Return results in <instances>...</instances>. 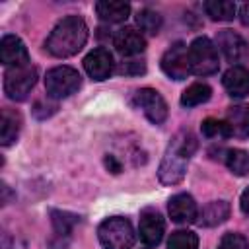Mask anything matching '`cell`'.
I'll return each instance as SVG.
<instances>
[{"mask_svg":"<svg viewBox=\"0 0 249 249\" xmlns=\"http://www.w3.org/2000/svg\"><path fill=\"white\" fill-rule=\"evenodd\" d=\"M86 41H88L86 21L78 16H66L49 33L45 41V49L56 58H66L76 54L86 45Z\"/></svg>","mask_w":249,"mask_h":249,"instance_id":"6da1fadb","label":"cell"},{"mask_svg":"<svg viewBox=\"0 0 249 249\" xmlns=\"http://www.w3.org/2000/svg\"><path fill=\"white\" fill-rule=\"evenodd\" d=\"M196 150V140L191 132H179L167 146L165 156L160 163L158 177L163 185H175L185 177L189 158Z\"/></svg>","mask_w":249,"mask_h":249,"instance_id":"7a4b0ae2","label":"cell"},{"mask_svg":"<svg viewBox=\"0 0 249 249\" xmlns=\"http://www.w3.org/2000/svg\"><path fill=\"white\" fill-rule=\"evenodd\" d=\"M97 237L103 249H130L134 245V230L126 218L113 216L101 222Z\"/></svg>","mask_w":249,"mask_h":249,"instance_id":"3957f363","label":"cell"},{"mask_svg":"<svg viewBox=\"0 0 249 249\" xmlns=\"http://www.w3.org/2000/svg\"><path fill=\"white\" fill-rule=\"evenodd\" d=\"M189 62H191V72L196 76H210L218 72L220 58L216 45L208 37H196L189 45Z\"/></svg>","mask_w":249,"mask_h":249,"instance_id":"277c9868","label":"cell"},{"mask_svg":"<svg viewBox=\"0 0 249 249\" xmlns=\"http://www.w3.org/2000/svg\"><path fill=\"white\" fill-rule=\"evenodd\" d=\"M80 84H82V78L78 70H74L72 66L51 68L45 76V89L53 99H62L72 95L74 91H78Z\"/></svg>","mask_w":249,"mask_h":249,"instance_id":"5b68a950","label":"cell"},{"mask_svg":"<svg viewBox=\"0 0 249 249\" xmlns=\"http://www.w3.org/2000/svg\"><path fill=\"white\" fill-rule=\"evenodd\" d=\"M37 82V68L27 64V66H18L10 68L4 76V91L10 99L14 101H23L29 91L33 89Z\"/></svg>","mask_w":249,"mask_h":249,"instance_id":"8992f818","label":"cell"},{"mask_svg":"<svg viewBox=\"0 0 249 249\" xmlns=\"http://www.w3.org/2000/svg\"><path fill=\"white\" fill-rule=\"evenodd\" d=\"M216 49L224 54L228 62L233 66H241V62L249 60V45L247 41L231 29H222L216 33Z\"/></svg>","mask_w":249,"mask_h":249,"instance_id":"52a82bcc","label":"cell"},{"mask_svg":"<svg viewBox=\"0 0 249 249\" xmlns=\"http://www.w3.org/2000/svg\"><path fill=\"white\" fill-rule=\"evenodd\" d=\"M161 70L173 80H185L191 74L189 47L185 43H173L161 56Z\"/></svg>","mask_w":249,"mask_h":249,"instance_id":"ba28073f","label":"cell"},{"mask_svg":"<svg viewBox=\"0 0 249 249\" xmlns=\"http://www.w3.org/2000/svg\"><path fill=\"white\" fill-rule=\"evenodd\" d=\"M134 101L144 111V115L148 117L150 123L161 124L167 119V103L156 89H152V88L138 89L136 95H134Z\"/></svg>","mask_w":249,"mask_h":249,"instance_id":"9c48e42d","label":"cell"},{"mask_svg":"<svg viewBox=\"0 0 249 249\" xmlns=\"http://www.w3.org/2000/svg\"><path fill=\"white\" fill-rule=\"evenodd\" d=\"M0 58L10 68L31 64L27 47L23 45V41L18 35H4L2 37V41H0Z\"/></svg>","mask_w":249,"mask_h":249,"instance_id":"30bf717a","label":"cell"},{"mask_svg":"<svg viewBox=\"0 0 249 249\" xmlns=\"http://www.w3.org/2000/svg\"><path fill=\"white\" fill-rule=\"evenodd\" d=\"M163 231H165V224H163L161 214L158 210H154V208L142 210L140 224H138L140 239L146 245H158L161 241V237H163Z\"/></svg>","mask_w":249,"mask_h":249,"instance_id":"8fae6325","label":"cell"},{"mask_svg":"<svg viewBox=\"0 0 249 249\" xmlns=\"http://www.w3.org/2000/svg\"><path fill=\"white\" fill-rule=\"evenodd\" d=\"M84 68L86 72L89 74V78L101 82V80H107L113 72V56L107 49L99 47V49H93L86 54L84 58Z\"/></svg>","mask_w":249,"mask_h":249,"instance_id":"7c38bea8","label":"cell"},{"mask_svg":"<svg viewBox=\"0 0 249 249\" xmlns=\"http://www.w3.org/2000/svg\"><path fill=\"white\" fill-rule=\"evenodd\" d=\"M167 212H169L171 220L177 222V224H191L198 216L196 202L187 193H179V195L171 196L169 198V204H167Z\"/></svg>","mask_w":249,"mask_h":249,"instance_id":"4fadbf2b","label":"cell"},{"mask_svg":"<svg viewBox=\"0 0 249 249\" xmlns=\"http://www.w3.org/2000/svg\"><path fill=\"white\" fill-rule=\"evenodd\" d=\"M113 45L123 56H134V54H140L146 49V39L134 27H123L115 33Z\"/></svg>","mask_w":249,"mask_h":249,"instance_id":"5bb4252c","label":"cell"},{"mask_svg":"<svg viewBox=\"0 0 249 249\" xmlns=\"http://www.w3.org/2000/svg\"><path fill=\"white\" fill-rule=\"evenodd\" d=\"M224 88L231 97H245L249 93V68L245 66H231L224 78Z\"/></svg>","mask_w":249,"mask_h":249,"instance_id":"9a60e30c","label":"cell"},{"mask_svg":"<svg viewBox=\"0 0 249 249\" xmlns=\"http://www.w3.org/2000/svg\"><path fill=\"white\" fill-rule=\"evenodd\" d=\"M97 16L107 21V23H121L128 18L130 6L126 2H117V0H101L95 4Z\"/></svg>","mask_w":249,"mask_h":249,"instance_id":"2e32d148","label":"cell"},{"mask_svg":"<svg viewBox=\"0 0 249 249\" xmlns=\"http://www.w3.org/2000/svg\"><path fill=\"white\" fill-rule=\"evenodd\" d=\"M21 128V117L14 109H2V124H0V142L2 146H10L18 140Z\"/></svg>","mask_w":249,"mask_h":249,"instance_id":"e0dca14e","label":"cell"},{"mask_svg":"<svg viewBox=\"0 0 249 249\" xmlns=\"http://www.w3.org/2000/svg\"><path fill=\"white\" fill-rule=\"evenodd\" d=\"M230 216V204L226 200H212L208 202L200 214H198V224L200 226H206V228H212V226H218L222 222H226Z\"/></svg>","mask_w":249,"mask_h":249,"instance_id":"ac0fdd59","label":"cell"},{"mask_svg":"<svg viewBox=\"0 0 249 249\" xmlns=\"http://www.w3.org/2000/svg\"><path fill=\"white\" fill-rule=\"evenodd\" d=\"M226 123L231 128V136L247 138L249 136V105H235L230 107Z\"/></svg>","mask_w":249,"mask_h":249,"instance_id":"d6986e66","label":"cell"},{"mask_svg":"<svg viewBox=\"0 0 249 249\" xmlns=\"http://www.w3.org/2000/svg\"><path fill=\"white\" fill-rule=\"evenodd\" d=\"M212 95V89L208 84L202 82H195L191 84L183 93H181V105L183 107H196L200 103H206Z\"/></svg>","mask_w":249,"mask_h":249,"instance_id":"ffe728a7","label":"cell"},{"mask_svg":"<svg viewBox=\"0 0 249 249\" xmlns=\"http://www.w3.org/2000/svg\"><path fill=\"white\" fill-rule=\"evenodd\" d=\"M235 4L230 0H208L204 2V12L214 21H230L235 16Z\"/></svg>","mask_w":249,"mask_h":249,"instance_id":"44dd1931","label":"cell"},{"mask_svg":"<svg viewBox=\"0 0 249 249\" xmlns=\"http://www.w3.org/2000/svg\"><path fill=\"white\" fill-rule=\"evenodd\" d=\"M226 165L230 167V171L233 175L245 177V175H249V154L245 150H239V148L228 150L226 152Z\"/></svg>","mask_w":249,"mask_h":249,"instance_id":"7402d4cb","label":"cell"},{"mask_svg":"<svg viewBox=\"0 0 249 249\" xmlns=\"http://www.w3.org/2000/svg\"><path fill=\"white\" fill-rule=\"evenodd\" d=\"M136 23H138V27H140L144 33H148V35H158V31L161 29V16H160L158 12H154V10L144 8V10H140V12L136 14Z\"/></svg>","mask_w":249,"mask_h":249,"instance_id":"603a6c76","label":"cell"},{"mask_svg":"<svg viewBox=\"0 0 249 249\" xmlns=\"http://www.w3.org/2000/svg\"><path fill=\"white\" fill-rule=\"evenodd\" d=\"M167 249H198V237L189 230L173 231L167 241Z\"/></svg>","mask_w":249,"mask_h":249,"instance_id":"cb8c5ba5","label":"cell"},{"mask_svg":"<svg viewBox=\"0 0 249 249\" xmlns=\"http://www.w3.org/2000/svg\"><path fill=\"white\" fill-rule=\"evenodd\" d=\"M200 130L206 138H230L231 136V128L226 121H218V119H204L200 124Z\"/></svg>","mask_w":249,"mask_h":249,"instance_id":"d4e9b609","label":"cell"},{"mask_svg":"<svg viewBox=\"0 0 249 249\" xmlns=\"http://www.w3.org/2000/svg\"><path fill=\"white\" fill-rule=\"evenodd\" d=\"M53 226H54V231L56 235H68L74 222H76V216H70L66 212H58V210H53Z\"/></svg>","mask_w":249,"mask_h":249,"instance_id":"484cf974","label":"cell"},{"mask_svg":"<svg viewBox=\"0 0 249 249\" xmlns=\"http://www.w3.org/2000/svg\"><path fill=\"white\" fill-rule=\"evenodd\" d=\"M218 249H249V241L245 235L235 233V231H228L224 233V237L218 243Z\"/></svg>","mask_w":249,"mask_h":249,"instance_id":"4316f807","label":"cell"},{"mask_svg":"<svg viewBox=\"0 0 249 249\" xmlns=\"http://www.w3.org/2000/svg\"><path fill=\"white\" fill-rule=\"evenodd\" d=\"M144 72H146V64L142 60H124L119 66V74H124V76H138Z\"/></svg>","mask_w":249,"mask_h":249,"instance_id":"83f0119b","label":"cell"},{"mask_svg":"<svg viewBox=\"0 0 249 249\" xmlns=\"http://www.w3.org/2000/svg\"><path fill=\"white\" fill-rule=\"evenodd\" d=\"M239 206H241V210H243V214H247L249 216V187L241 193V198H239Z\"/></svg>","mask_w":249,"mask_h":249,"instance_id":"f1b7e54d","label":"cell"},{"mask_svg":"<svg viewBox=\"0 0 249 249\" xmlns=\"http://www.w3.org/2000/svg\"><path fill=\"white\" fill-rule=\"evenodd\" d=\"M105 165H107L113 173H119V171H121V163H119L113 156H107V158H105Z\"/></svg>","mask_w":249,"mask_h":249,"instance_id":"f546056e","label":"cell"},{"mask_svg":"<svg viewBox=\"0 0 249 249\" xmlns=\"http://www.w3.org/2000/svg\"><path fill=\"white\" fill-rule=\"evenodd\" d=\"M239 19H241L243 25H249V2H245V4L241 6V10H239Z\"/></svg>","mask_w":249,"mask_h":249,"instance_id":"4dcf8cb0","label":"cell"}]
</instances>
